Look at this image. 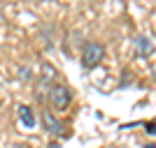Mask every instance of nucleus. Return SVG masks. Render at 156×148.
<instances>
[{"instance_id": "6", "label": "nucleus", "mask_w": 156, "mask_h": 148, "mask_svg": "<svg viewBox=\"0 0 156 148\" xmlns=\"http://www.w3.org/2000/svg\"><path fill=\"white\" fill-rule=\"evenodd\" d=\"M147 130H149V134H156V123H151V125H147Z\"/></svg>"}, {"instance_id": "5", "label": "nucleus", "mask_w": 156, "mask_h": 148, "mask_svg": "<svg viewBox=\"0 0 156 148\" xmlns=\"http://www.w3.org/2000/svg\"><path fill=\"white\" fill-rule=\"evenodd\" d=\"M19 120L23 127H35V116H33V109L28 104H21L19 107Z\"/></svg>"}, {"instance_id": "3", "label": "nucleus", "mask_w": 156, "mask_h": 148, "mask_svg": "<svg viewBox=\"0 0 156 148\" xmlns=\"http://www.w3.org/2000/svg\"><path fill=\"white\" fill-rule=\"evenodd\" d=\"M42 123H44V130L49 132V134H56V136L63 134V123H61L58 118H54L49 111H44V113H42Z\"/></svg>"}, {"instance_id": "1", "label": "nucleus", "mask_w": 156, "mask_h": 148, "mask_svg": "<svg viewBox=\"0 0 156 148\" xmlns=\"http://www.w3.org/2000/svg\"><path fill=\"white\" fill-rule=\"evenodd\" d=\"M105 58V46L98 44V42H86L84 49H82V65L86 70H93L100 60Z\"/></svg>"}, {"instance_id": "2", "label": "nucleus", "mask_w": 156, "mask_h": 148, "mask_svg": "<svg viewBox=\"0 0 156 148\" xmlns=\"http://www.w3.org/2000/svg\"><path fill=\"white\" fill-rule=\"evenodd\" d=\"M49 102L54 104V109H68V104L72 102L70 88L63 84H51L49 86Z\"/></svg>"}, {"instance_id": "7", "label": "nucleus", "mask_w": 156, "mask_h": 148, "mask_svg": "<svg viewBox=\"0 0 156 148\" xmlns=\"http://www.w3.org/2000/svg\"><path fill=\"white\" fill-rule=\"evenodd\" d=\"M144 148H156V146H154V143H149V146H144Z\"/></svg>"}, {"instance_id": "4", "label": "nucleus", "mask_w": 156, "mask_h": 148, "mask_svg": "<svg viewBox=\"0 0 156 148\" xmlns=\"http://www.w3.org/2000/svg\"><path fill=\"white\" fill-rule=\"evenodd\" d=\"M151 51H154L151 39L147 37V35H140V37L135 39V53H137V58H147V56H151Z\"/></svg>"}]
</instances>
